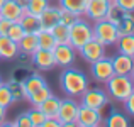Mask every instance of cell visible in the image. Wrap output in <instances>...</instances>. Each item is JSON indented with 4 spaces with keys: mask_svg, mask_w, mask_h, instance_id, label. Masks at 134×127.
<instances>
[{
    "mask_svg": "<svg viewBox=\"0 0 134 127\" xmlns=\"http://www.w3.org/2000/svg\"><path fill=\"white\" fill-rule=\"evenodd\" d=\"M12 103H14V98H12V95H10L7 85L5 83L0 85V105H2V107H5V108H9Z\"/></svg>",
    "mask_w": 134,
    "mask_h": 127,
    "instance_id": "34",
    "label": "cell"
},
{
    "mask_svg": "<svg viewBox=\"0 0 134 127\" xmlns=\"http://www.w3.org/2000/svg\"><path fill=\"white\" fill-rule=\"evenodd\" d=\"M92 32H93V39H97L100 44H104L105 48H107V46H115V42L121 37V32H119L117 26L109 22L107 19L93 22Z\"/></svg>",
    "mask_w": 134,
    "mask_h": 127,
    "instance_id": "3",
    "label": "cell"
},
{
    "mask_svg": "<svg viewBox=\"0 0 134 127\" xmlns=\"http://www.w3.org/2000/svg\"><path fill=\"white\" fill-rule=\"evenodd\" d=\"M117 29L119 32L122 34H132L134 32V12H126L124 17L119 20L117 24Z\"/></svg>",
    "mask_w": 134,
    "mask_h": 127,
    "instance_id": "29",
    "label": "cell"
},
{
    "mask_svg": "<svg viewBox=\"0 0 134 127\" xmlns=\"http://www.w3.org/2000/svg\"><path fill=\"white\" fill-rule=\"evenodd\" d=\"M3 83H5V82H3V80H2V76H0V85H3Z\"/></svg>",
    "mask_w": 134,
    "mask_h": 127,
    "instance_id": "44",
    "label": "cell"
},
{
    "mask_svg": "<svg viewBox=\"0 0 134 127\" xmlns=\"http://www.w3.org/2000/svg\"><path fill=\"white\" fill-rule=\"evenodd\" d=\"M41 26L46 29H51L54 24H58L61 20V7L59 5H48L43 10V14L39 15Z\"/></svg>",
    "mask_w": 134,
    "mask_h": 127,
    "instance_id": "15",
    "label": "cell"
},
{
    "mask_svg": "<svg viewBox=\"0 0 134 127\" xmlns=\"http://www.w3.org/2000/svg\"><path fill=\"white\" fill-rule=\"evenodd\" d=\"M122 103H124V107H126V112L134 117V90H132V93L129 95L124 102H122Z\"/></svg>",
    "mask_w": 134,
    "mask_h": 127,
    "instance_id": "37",
    "label": "cell"
},
{
    "mask_svg": "<svg viewBox=\"0 0 134 127\" xmlns=\"http://www.w3.org/2000/svg\"><path fill=\"white\" fill-rule=\"evenodd\" d=\"M92 75L98 83H107L114 76V66H112V58L102 56L95 63H92Z\"/></svg>",
    "mask_w": 134,
    "mask_h": 127,
    "instance_id": "9",
    "label": "cell"
},
{
    "mask_svg": "<svg viewBox=\"0 0 134 127\" xmlns=\"http://www.w3.org/2000/svg\"><path fill=\"white\" fill-rule=\"evenodd\" d=\"M36 37H37V44H39L41 49H54V46L58 44L54 39V36L51 34V31L46 29V27H41L39 31L36 32Z\"/></svg>",
    "mask_w": 134,
    "mask_h": 127,
    "instance_id": "22",
    "label": "cell"
},
{
    "mask_svg": "<svg viewBox=\"0 0 134 127\" xmlns=\"http://www.w3.org/2000/svg\"><path fill=\"white\" fill-rule=\"evenodd\" d=\"M51 34L54 36L56 42H68V26H65L63 22H58L51 27Z\"/></svg>",
    "mask_w": 134,
    "mask_h": 127,
    "instance_id": "31",
    "label": "cell"
},
{
    "mask_svg": "<svg viewBox=\"0 0 134 127\" xmlns=\"http://www.w3.org/2000/svg\"><path fill=\"white\" fill-rule=\"evenodd\" d=\"M3 2H5V0H0V7H2V5H3Z\"/></svg>",
    "mask_w": 134,
    "mask_h": 127,
    "instance_id": "45",
    "label": "cell"
},
{
    "mask_svg": "<svg viewBox=\"0 0 134 127\" xmlns=\"http://www.w3.org/2000/svg\"><path fill=\"white\" fill-rule=\"evenodd\" d=\"M78 98H80V105H85V107H90V108H97V110H104L110 103L109 93H105L102 88H87Z\"/></svg>",
    "mask_w": 134,
    "mask_h": 127,
    "instance_id": "6",
    "label": "cell"
},
{
    "mask_svg": "<svg viewBox=\"0 0 134 127\" xmlns=\"http://www.w3.org/2000/svg\"><path fill=\"white\" fill-rule=\"evenodd\" d=\"M80 102L73 97H66L59 102V108L56 112V119L61 127H76V115H78Z\"/></svg>",
    "mask_w": 134,
    "mask_h": 127,
    "instance_id": "5",
    "label": "cell"
},
{
    "mask_svg": "<svg viewBox=\"0 0 134 127\" xmlns=\"http://www.w3.org/2000/svg\"><path fill=\"white\" fill-rule=\"evenodd\" d=\"M104 124V115L102 110L90 108L85 105L78 107V115H76V127H98Z\"/></svg>",
    "mask_w": 134,
    "mask_h": 127,
    "instance_id": "7",
    "label": "cell"
},
{
    "mask_svg": "<svg viewBox=\"0 0 134 127\" xmlns=\"http://www.w3.org/2000/svg\"><path fill=\"white\" fill-rule=\"evenodd\" d=\"M119 7L126 10V12H134V0H115Z\"/></svg>",
    "mask_w": 134,
    "mask_h": 127,
    "instance_id": "38",
    "label": "cell"
},
{
    "mask_svg": "<svg viewBox=\"0 0 134 127\" xmlns=\"http://www.w3.org/2000/svg\"><path fill=\"white\" fill-rule=\"evenodd\" d=\"M27 115H29V120H31V127H43L46 115L37 107H32L31 110H27Z\"/></svg>",
    "mask_w": 134,
    "mask_h": 127,
    "instance_id": "32",
    "label": "cell"
},
{
    "mask_svg": "<svg viewBox=\"0 0 134 127\" xmlns=\"http://www.w3.org/2000/svg\"><path fill=\"white\" fill-rule=\"evenodd\" d=\"M48 5H49V0H29V2H27V7H26V12L31 14V15L39 17Z\"/></svg>",
    "mask_w": 134,
    "mask_h": 127,
    "instance_id": "30",
    "label": "cell"
},
{
    "mask_svg": "<svg viewBox=\"0 0 134 127\" xmlns=\"http://www.w3.org/2000/svg\"><path fill=\"white\" fill-rule=\"evenodd\" d=\"M10 24H12L10 20L2 19V17H0V36H7V31H9Z\"/></svg>",
    "mask_w": 134,
    "mask_h": 127,
    "instance_id": "39",
    "label": "cell"
},
{
    "mask_svg": "<svg viewBox=\"0 0 134 127\" xmlns=\"http://www.w3.org/2000/svg\"><path fill=\"white\" fill-rule=\"evenodd\" d=\"M43 127H61V124H59V120L56 117H48L44 120V124Z\"/></svg>",
    "mask_w": 134,
    "mask_h": 127,
    "instance_id": "40",
    "label": "cell"
},
{
    "mask_svg": "<svg viewBox=\"0 0 134 127\" xmlns=\"http://www.w3.org/2000/svg\"><path fill=\"white\" fill-rule=\"evenodd\" d=\"M10 125H15V127H31V120H29V115L27 112H22L15 117V120L10 122Z\"/></svg>",
    "mask_w": 134,
    "mask_h": 127,
    "instance_id": "35",
    "label": "cell"
},
{
    "mask_svg": "<svg viewBox=\"0 0 134 127\" xmlns=\"http://www.w3.org/2000/svg\"><path fill=\"white\" fill-rule=\"evenodd\" d=\"M24 14H26V9H22L15 0H5L3 5L0 7V17L10 22H19Z\"/></svg>",
    "mask_w": 134,
    "mask_h": 127,
    "instance_id": "13",
    "label": "cell"
},
{
    "mask_svg": "<svg viewBox=\"0 0 134 127\" xmlns=\"http://www.w3.org/2000/svg\"><path fill=\"white\" fill-rule=\"evenodd\" d=\"M17 46H19V54H26V56H31L34 51L39 49L36 34H24V37L17 42Z\"/></svg>",
    "mask_w": 134,
    "mask_h": 127,
    "instance_id": "17",
    "label": "cell"
},
{
    "mask_svg": "<svg viewBox=\"0 0 134 127\" xmlns=\"http://www.w3.org/2000/svg\"><path fill=\"white\" fill-rule=\"evenodd\" d=\"M19 54V46L9 36H0V58L2 59H14Z\"/></svg>",
    "mask_w": 134,
    "mask_h": 127,
    "instance_id": "16",
    "label": "cell"
},
{
    "mask_svg": "<svg viewBox=\"0 0 134 127\" xmlns=\"http://www.w3.org/2000/svg\"><path fill=\"white\" fill-rule=\"evenodd\" d=\"M92 37H93V32H92V26L88 20L78 17L73 24L68 26V44L73 46L76 51Z\"/></svg>",
    "mask_w": 134,
    "mask_h": 127,
    "instance_id": "2",
    "label": "cell"
},
{
    "mask_svg": "<svg viewBox=\"0 0 134 127\" xmlns=\"http://www.w3.org/2000/svg\"><path fill=\"white\" fill-rule=\"evenodd\" d=\"M51 93H53V91H51V88H49L48 85H46V86H41L39 90H36L34 93L27 95V98H26V100L29 102V103L32 105V107H37V105H39L41 102H44V100H46V98H48Z\"/></svg>",
    "mask_w": 134,
    "mask_h": 127,
    "instance_id": "27",
    "label": "cell"
},
{
    "mask_svg": "<svg viewBox=\"0 0 134 127\" xmlns=\"http://www.w3.org/2000/svg\"><path fill=\"white\" fill-rule=\"evenodd\" d=\"M132 59H134V54H132Z\"/></svg>",
    "mask_w": 134,
    "mask_h": 127,
    "instance_id": "46",
    "label": "cell"
},
{
    "mask_svg": "<svg viewBox=\"0 0 134 127\" xmlns=\"http://www.w3.org/2000/svg\"><path fill=\"white\" fill-rule=\"evenodd\" d=\"M34 71H36V68H34L32 65H27V63L24 65V63H19L17 66H14L12 73H10V80L24 83V80H26L31 73H34Z\"/></svg>",
    "mask_w": 134,
    "mask_h": 127,
    "instance_id": "23",
    "label": "cell"
},
{
    "mask_svg": "<svg viewBox=\"0 0 134 127\" xmlns=\"http://www.w3.org/2000/svg\"><path fill=\"white\" fill-rule=\"evenodd\" d=\"M105 125L109 127H127L131 122H129V119L126 117L122 112H117V110H112L110 114L107 115V119L104 120Z\"/></svg>",
    "mask_w": 134,
    "mask_h": 127,
    "instance_id": "25",
    "label": "cell"
},
{
    "mask_svg": "<svg viewBox=\"0 0 134 127\" xmlns=\"http://www.w3.org/2000/svg\"><path fill=\"white\" fill-rule=\"evenodd\" d=\"M5 85H7V88H9L10 95H12V98H14V103H15V102L24 100V98L27 97V95H26V90H24V83L14 82V80H9Z\"/></svg>",
    "mask_w": 134,
    "mask_h": 127,
    "instance_id": "28",
    "label": "cell"
},
{
    "mask_svg": "<svg viewBox=\"0 0 134 127\" xmlns=\"http://www.w3.org/2000/svg\"><path fill=\"white\" fill-rule=\"evenodd\" d=\"M59 102H61V98H58L54 93H51L44 102H41V103L37 105V108L46 115V119L56 117V112H58V108H59Z\"/></svg>",
    "mask_w": 134,
    "mask_h": 127,
    "instance_id": "18",
    "label": "cell"
},
{
    "mask_svg": "<svg viewBox=\"0 0 134 127\" xmlns=\"http://www.w3.org/2000/svg\"><path fill=\"white\" fill-rule=\"evenodd\" d=\"M107 93L115 102H124L134 90V83L131 82L129 75H114L107 83Z\"/></svg>",
    "mask_w": 134,
    "mask_h": 127,
    "instance_id": "4",
    "label": "cell"
},
{
    "mask_svg": "<svg viewBox=\"0 0 134 127\" xmlns=\"http://www.w3.org/2000/svg\"><path fill=\"white\" fill-rule=\"evenodd\" d=\"M126 10L122 9V7H119L117 3H115V0H110V3H109V9H107V14H105V19L109 20V22L115 24L117 26L119 20L124 17Z\"/></svg>",
    "mask_w": 134,
    "mask_h": 127,
    "instance_id": "26",
    "label": "cell"
},
{
    "mask_svg": "<svg viewBox=\"0 0 134 127\" xmlns=\"http://www.w3.org/2000/svg\"><path fill=\"white\" fill-rule=\"evenodd\" d=\"M129 78H131V82L134 83V68H132V71H131V73H129Z\"/></svg>",
    "mask_w": 134,
    "mask_h": 127,
    "instance_id": "43",
    "label": "cell"
},
{
    "mask_svg": "<svg viewBox=\"0 0 134 127\" xmlns=\"http://www.w3.org/2000/svg\"><path fill=\"white\" fill-rule=\"evenodd\" d=\"M24 34H26V32H24L22 26H20L19 22H12L10 27H9V31H7V36H9L12 41H15V42H19L20 39H22Z\"/></svg>",
    "mask_w": 134,
    "mask_h": 127,
    "instance_id": "33",
    "label": "cell"
},
{
    "mask_svg": "<svg viewBox=\"0 0 134 127\" xmlns=\"http://www.w3.org/2000/svg\"><path fill=\"white\" fill-rule=\"evenodd\" d=\"M109 3H110V0H88L83 15H85L88 20H92V22H97V20L105 19Z\"/></svg>",
    "mask_w": 134,
    "mask_h": 127,
    "instance_id": "12",
    "label": "cell"
},
{
    "mask_svg": "<svg viewBox=\"0 0 134 127\" xmlns=\"http://www.w3.org/2000/svg\"><path fill=\"white\" fill-rule=\"evenodd\" d=\"M59 86L66 97L78 98L88 88V78L82 70L68 66V68H63L59 75Z\"/></svg>",
    "mask_w": 134,
    "mask_h": 127,
    "instance_id": "1",
    "label": "cell"
},
{
    "mask_svg": "<svg viewBox=\"0 0 134 127\" xmlns=\"http://www.w3.org/2000/svg\"><path fill=\"white\" fill-rule=\"evenodd\" d=\"M112 66H114V75H129L134 68L132 56L117 53V56L112 58Z\"/></svg>",
    "mask_w": 134,
    "mask_h": 127,
    "instance_id": "14",
    "label": "cell"
},
{
    "mask_svg": "<svg viewBox=\"0 0 134 127\" xmlns=\"http://www.w3.org/2000/svg\"><path fill=\"white\" fill-rule=\"evenodd\" d=\"M58 2H59V7H61V9L75 14L76 17H83L88 0H58Z\"/></svg>",
    "mask_w": 134,
    "mask_h": 127,
    "instance_id": "21",
    "label": "cell"
},
{
    "mask_svg": "<svg viewBox=\"0 0 134 127\" xmlns=\"http://www.w3.org/2000/svg\"><path fill=\"white\" fill-rule=\"evenodd\" d=\"M31 65L36 70L41 71H51L56 68V61H54V54L51 49H37L31 54Z\"/></svg>",
    "mask_w": 134,
    "mask_h": 127,
    "instance_id": "10",
    "label": "cell"
},
{
    "mask_svg": "<svg viewBox=\"0 0 134 127\" xmlns=\"http://www.w3.org/2000/svg\"><path fill=\"white\" fill-rule=\"evenodd\" d=\"M78 53L88 65H92V63H95L97 59H100L102 56H105V46L92 37L90 41H87L85 44L78 49Z\"/></svg>",
    "mask_w": 134,
    "mask_h": 127,
    "instance_id": "11",
    "label": "cell"
},
{
    "mask_svg": "<svg viewBox=\"0 0 134 127\" xmlns=\"http://www.w3.org/2000/svg\"><path fill=\"white\" fill-rule=\"evenodd\" d=\"M46 85H48V82H46L44 76H41L37 71H34V73H31V75L24 80V90H26V95H31L36 90H39L41 86H46Z\"/></svg>",
    "mask_w": 134,
    "mask_h": 127,
    "instance_id": "19",
    "label": "cell"
},
{
    "mask_svg": "<svg viewBox=\"0 0 134 127\" xmlns=\"http://www.w3.org/2000/svg\"><path fill=\"white\" fill-rule=\"evenodd\" d=\"M7 120V108L0 105V125H3Z\"/></svg>",
    "mask_w": 134,
    "mask_h": 127,
    "instance_id": "41",
    "label": "cell"
},
{
    "mask_svg": "<svg viewBox=\"0 0 134 127\" xmlns=\"http://www.w3.org/2000/svg\"><path fill=\"white\" fill-rule=\"evenodd\" d=\"M115 46H117L119 53L132 56L134 54V32L132 34H122L119 37V41L115 42Z\"/></svg>",
    "mask_w": 134,
    "mask_h": 127,
    "instance_id": "24",
    "label": "cell"
},
{
    "mask_svg": "<svg viewBox=\"0 0 134 127\" xmlns=\"http://www.w3.org/2000/svg\"><path fill=\"white\" fill-rule=\"evenodd\" d=\"M53 54H54L56 66L68 68V66H73V63H75L76 49L73 46H70L68 42H58L53 49Z\"/></svg>",
    "mask_w": 134,
    "mask_h": 127,
    "instance_id": "8",
    "label": "cell"
},
{
    "mask_svg": "<svg viewBox=\"0 0 134 127\" xmlns=\"http://www.w3.org/2000/svg\"><path fill=\"white\" fill-rule=\"evenodd\" d=\"M76 19H78V17H76L75 14H71V12H68V10L61 9V20H59V22H63L65 26H70V24H73Z\"/></svg>",
    "mask_w": 134,
    "mask_h": 127,
    "instance_id": "36",
    "label": "cell"
},
{
    "mask_svg": "<svg viewBox=\"0 0 134 127\" xmlns=\"http://www.w3.org/2000/svg\"><path fill=\"white\" fill-rule=\"evenodd\" d=\"M15 2L19 3V5L22 7V9H26V7H27V2H29V0H15Z\"/></svg>",
    "mask_w": 134,
    "mask_h": 127,
    "instance_id": "42",
    "label": "cell"
},
{
    "mask_svg": "<svg viewBox=\"0 0 134 127\" xmlns=\"http://www.w3.org/2000/svg\"><path fill=\"white\" fill-rule=\"evenodd\" d=\"M19 24L22 26V29H24V32L26 34H36L37 31L41 29V19L37 15H31V14H24L22 17H20V20H19Z\"/></svg>",
    "mask_w": 134,
    "mask_h": 127,
    "instance_id": "20",
    "label": "cell"
}]
</instances>
